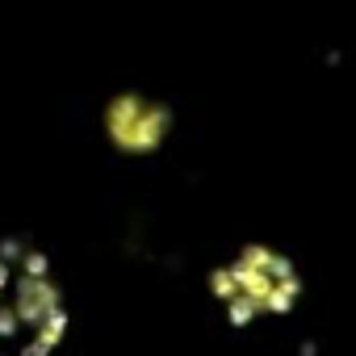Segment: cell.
<instances>
[{
	"mask_svg": "<svg viewBox=\"0 0 356 356\" xmlns=\"http://www.w3.org/2000/svg\"><path fill=\"white\" fill-rule=\"evenodd\" d=\"M172 130V113L138 92H122L105 105V138L122 155H151Z\"/></svg>",
	"mask_w": 356,
	"mask_h": 356,
	"instance_id": "cell-1",
	"label": "cell"
}]
</instances>
